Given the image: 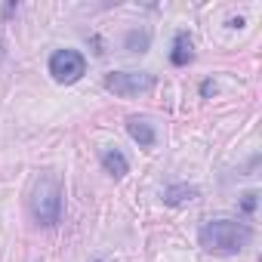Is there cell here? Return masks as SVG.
<instances>
[{"label": "cell", "mask_w": 262, "mask_h": 262, "mask_svg": "<svg viewBox=\"0 0 262 262\" xmlns=\"http://www.w3.org/2000/svg\"><path fill=\"white\" fill-rule=\"evenodd\" d=\"M126 47L133 53H145L148 50V31H129L126 34Z\"/></svg>", "instance_id": "9c48e42d"}, {"label": "cell", "mask_w": 262, "mask_h": 262, "mask_svg": "<svg viewBox=\"0 0 262 262\" xmlns=\"http://www.w3.org/2000/svg\"><path fill=\"white\" fill-rule=\"evenodd\" d=\"M31 216L40 225H56L62 219V182L56 173H43L31 188Z\"/></svg>", "instance_id": "7a4b0ae2"}, {"label": "cell", "mask_w": 262, "mask_h": 262, "mask_svg": "<svg viewBox=\"0 0 262 262\" xmlns=\"http://www.w3.org/2000/svg\"><path fill=\"white\" fill-rule=\"evenodd\" d=\"M50 74L59 83H74L86 74V59L77 50H56L50 56Z\"/></svg>", "instance_id": "277c9868"}, {"label": "cell", "mask_w": 262, "mask_h": 262, "mask_svg": "<svg viewBox=\"0 0 262 262\" xmlns=\"http://www.w3.org/2000/svg\"><path fill=\"white\" fill-rule=\"evenodd\" d=\"M102 167H105V173H111L114 179H123L126 170H129L126 158H123L117 148H105V151H102Z\"/></svg>", "instance_id": "52a82bcc"}, {"label": "cell", "mask_w": 262, "mask_h": 262, "mask_svg": "<svg viewBox=\"0 0 262 262\" xmlns=\"http://www.w3.org/2000/svg\"><path fill=\"white\" fill-rule=\"evenodd\" d=\"M96 262H102V259H96Z\"/></svg>", "instance_id": "7c38bea8"}, {"label": "cell", "mask_w": 262, "mask_h": 262, "mask_svg": "<svg viewBox=\"0 0 262 262\" xmlns=\"http://www.w3.org/2000/svg\"><path fill=\"white\" fill-rule=\"evenodd\" d=\"M198 241H201V247L207 253L234 256L253 241V228L247 222H237V219H213V222H207L201 228Z\"/></svg>", "instance_id": "6da1fadb"}, {"label": "cell", "mask_w": 262, "mask_h": 262, "mask_svg": "<svg viewBox=\"0 0 262 262\" xmlns=\"http://www.w3.org/2000/svg\"><path fill=\"white\" fill-rule=\"evenodd\" d=\"M158 77L148 71H111L105 74V90H111L114 96H142L148 90H155Z\"/></svg>", "instance_id": "3957f363"}, {"label": "cell", "mask_w": 262, "mask_h": 262, "mask_svg": "<svg viewBox=\"0 0 262 262\" xmlns=\"http://www.w3.org/2000/svg\"><path fill=\"white\" fill-rule=\"evenodd\" d=\"M191 47H194V43H191L188 31H179V34L173 37V53H170V62H173V65H188V62H191V56H194V53H191Z\"/></svg>", "instance_id": "8992f818"}, {"label": "cell", "mask_w": 262, "mask_h": 262, "mask_svg": "<svg viewBox=\"0 0 262 262\" xmlns=\"http://www.w3.org/2000/svg\"><path fill=\"white\" fill-rule=\"evenodd\" d=\"M194 198H198V188L194 185H170L164 191V204H170V207H182V204H188Z\"/></svg>", "instance_id": "ba28073f"}, {"label": "cell", "mask_w": 262, "mask_h": 262, "mask_svg": "<svg viewBox=\"0 0 262 262\" xmlns=\"http://www.w3.org/2000/svg\"><path fill=\"white\" fill-rule=\"evenodd\" d=\"M213 93H216V83H213V80H204V83H201V96H204V99H210Z\"/></svg>", "instance_id": "8fae6325"}, {"label": "cell", "mask_w": 262, "mask_h": 262, "mask_svg": "<svg viewBox=\"0 0 262 262\" xmlns=\"http://www.w3.org/2000/svg\"><path fill=\"white\" fill-rule=\"evenodd\" d=\"M256 198H259L256 191H247V194H244V201H241V210H244L247 216H250V213L256 210Z\"/></svg>", "instance_id": "30bf717a"}, {"label": "cell", "mask_w": 262, "mask_h": 262, "mask_svg": "<svg viewBox=\"0 0 262 262\" xmlns=\"http://www.w3.org/2000/svg\"><path fill=\"white\" fill-rule=\"evenodd\" d=\"M126 133L133 136V142H139V148H151L155 145V126L145 117H126Z\"/></svg>", "instance_id": "5b68a950"}]
</instances>
